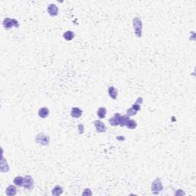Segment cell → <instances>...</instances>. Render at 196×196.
Returning a JSON list of instances; mask_svg holds the SVG:
<instances>
[{"mask_svg": "<svg viewBox=\"0 0 196 196\" xmlns=\"http://www.w3.org/2000/svg\"><path fill=\"white\" fill-rule=\"evenodd\" d=\"M75 37V32H72V31H67L63 34V38H64V40L68 41H71L74 39V38Z\"/></svg>", "mask_w": 196, "mask_h": 196, "instance_id": "cell-18", "label": "cell"}, {"mask_svg": "<svg viewBox=\"0 0 196 196\" xmlns=\"http://www.w3.org/2000/svg\"><path fill=\"white\" fill-rule=\"evenodd\" d=\"M137 113H138V112H137V111L135 110L134 109H133L132 107H130V108L126 110V115H128L129 117L137 115Z\"/></svg>", "mask_w": 196, "mask_h": 196, "instance_id": "cell-20", "label": "cell"}, {"mask_svg": "<svg viewBox=\"0 0 196 196\" xmlns=\"http://www.w3.org/2000/svg\"><path fill=\"white\" fill-rule=\"evenodd\" d=\"M119 113H115L113 117H112L111 118H110L108 120V123L110 124L111 126H119V124H118V117H119Z\"/></svg>", "mask_w": 196, "mask_h": 196, "instance_id": "cell-17", "label": "cell"}, {"mask_svg": "<svg viewBox=\"0 0 196 196\" xmlns=\"http://www.w3.org/2000/svg\"><path fill=\"white\" fill-rule=\"evenodd\" d=\"M13 183H14L15 186H19V187H23L24 177L21 176V175L15 177L14 179H13Z\"/></svg>", "mask_w": 196, "mask_h": 196, "instance_id": "cell-14", "label": "cell"}, {"mask_svg": "<svg viewBox=\"0 0 196 196\" xmlns=\"http://www.w3.org/2000/svg\"><path fill=\"white\" fill-rule=\"evenodd\" d=\"M163 190V185L159 178H156L151 185V192L153 194L158 195Z\"/></svg>", "mask_w": 196, "mask_h": 196, "instance_id": "cell-3", "label": "cell"}, {"mask_svg": "<svg viewBox=\"0 0 196 196\" xmlns=\"http://www.w3.org/2000/svg\"><path fill=\"white\" fill-rule=\"evenodd\" d=\"M82 195H92L91 190L90 189V188H85V189L84 190Z\"/></svg>", "mask_w": 196, "mask_h": 196, "instance_id": "cell-23", "label": "cell"}, {"mask_svg": "<svg viewBox=\"0 0 196 196\" xmlns=\"http://www.w3.org/2000/svg\"><path fill=\"white\" fill-rule=\"evenodd\" d=\"M107 113V108L104 107H100L97 109V117L99 119H104L106 117Z\"/></svg>", "mask_w": 196, "mask_h": 196, "instance_id": "cell-12", "label": "cell"}, {"mask_svg": "<svg viewBox=\"0 0 196 196\" xmlns=\"http://www.w3.org/2000/svg\"><path fill=\"white\" fill-rule=\"evenodd\" d=\"M2 26L5 29L9 30L12 28H19V22L15 19L12 18H5L2 21Z\"/></svg>", "mask_w": 196, "mask_h": 196, "instance_id": "cell-2", "label": "cell"}, {"mask_svg": "<svg viewBox=\"0 0 196 196\" xmlns=\"http://www.w3.org/2000/svg\"><path fill=\"white\" fill-rule=\"evenodd\" d=\"M38 114H39V117L41 119H45L48 117V116L49 115V110L48 107H41L38 111Z\"/></svg>", "mask_w": 196, "mask_h": 196, "instance_id": "cell-10", "label": "cell"}, {"mask_svg": "<svg viewBox=\"0 0 196 196\" xmlns=\"http://www.w3.org/2000/svg\"><path fill=\"white\" fill-rule=\"evenodd\" d=\"M9 170V165H8V162L6 159H5L4 156H2V162H1V171L2 173H8Z\"/></svg>", "mask_w": 196, "mask_h": 196, "instance_id": "cell-16", "label": "cell"}, {"mask_svg": "<svg viewBox=\"0 0 196 196\" xmlns=\"http://www.w3.org/2000/svg\"><path fill=\"white\" fill-rule=\"evenodd\" d=\"M47 12L48 13V15H51V17H55V16L58 15L59 9H58V7L55 4L52 3V4H50L48 6Z\"/></svg>", "mask_w": 196, "mask_h": 196, "instance_id": "cell-7", "label": "cell"}, {"mask_svg": "<svg viewBox=\"0 0 196 196\" xmlns=\"http://www.w3.org/2000/svg\"><path fill=\"white\" fill-rule=\"evenodd\" d=\"M35 143L41 146H48L50 143V137L44 133H39L35 137Z\"/></svg>", "mask_w": 196, "mask_h": 196, "instance_id": "cell-4", "label": "cell"}, {"mask_svg": "<svg viewBox=\"0 0 196 196\" xmlns=\"http://www.w3.org/2000/svg\"><path fill=\"white\" fill-rule=\"evenodd\" d=\"M64 192V190H63V188L60 186H56L53 188L52 189V192H51V194L54 196H58L61 195V194H63Z\"/></svg>", "mask_w": 196, "mask_h": 196, "instance_id": "cell-15", "label": "cell"}, {"mask_svg": "<svg viewBox=\"0 0 196 196\" xmlns=\"http://www.w3.org/2000/svg\"><path fill=\"white\" fill-rule=\"evenodd\" d=\"M16 186L10 185L6 188V194L9 196H13L17 194V188L15 187Z\"/></svg>", "mask_w": 196, "mask_h": 196, "instance_id": "cell-13", "label": "cell"}, {"mask_svg": "<svg viewBox=\"0 0 196 196\" xmlns=\"http://www.w3.org/2000/svg\"><path fill=\"white\" fill-rule=\"evenodd\" d=\"M143 97H139L137 98V101H136L135 103H136V104H139V105H141L142 104H143Z\"/></svg>", "mask_w": 196, "mask_h": 196, "instance_id": "cell-24", "label": "cell"}, {"mask_svg": "<svg viewBox=\"0 0 196 196\" xmlns=\"http://www.w3.org/2000/svg\"><path fill=\"white\" fill-rule=\"evenodd\" d=\"M108 95L109 97L111 98V99H113V100H117V98L118 96V90L117 89H116L114 87H109L108 88Z\"/></svg>", "mask_w": 196, "mask_h": 196, "instance_id": "cell-11", "label": "cell"}, {"mask_svg": "<svg viewBox=\"0 0 196 196\" xmlns=\"http://www.w3.org/2000/svg\"><path fill=\"white\" fill-rule=\"evenodd\" d=\"M23 188L26 190L32 191L34 188V179L31 175H26L24 177V183Z\"/></svg>", "mask_w": 196, "mask_h": 196, "instance_id": "cell-5", "label": "cell"}, {"mask_svg": "<svg viewBox=\"0 0 196 196\" xmlns=\"http://www.w3.org/2000/svg\"><path fill=\"white\" fill-rule=\"evenodd\" d=\"M83 113V110L79 108V107H72L71 110H70V116H71V117L75 118V119H78V118L82 117Z\"/></svg>", "mask_w": 196, "mask_h": 196, "instance_id": "cell-8", "label": "cell"}, {"mask_svg": "<svg viewBox=\"0 0 196 196\" xmlns=\"http://www.w3.org/2000/svg\"><path fill=\"white\" fill-rule=\"evenodd\" d=\"M130 119V117L128 115H121L119 113V117H118V124H119V126H126V124H127L128 120Z\"/></svg>", "mask_w": 196, "mask_h": 196, "instance_id": "cell-9", "label": "cell"}, {"mask_svg": "<svg viewBox=\"0 0 196 196\" xmlns=\"http://www.w3.org/2000/svg\"><path fill=\"white\" fill-rule=\"evenodd\" d=\"M117 139L119 141H123V140H124V139H125V137H117Z\"/></svg>", "mask_w": 196, "mask_h": 196, "instance_id": "cell-25", "label": "cell"}, {"mask_svg": "<svg viewBox=\"0 0 196 196\" xmlns=\"http://www.w3.org/2000/svg\"><path fill=\"white\" fill-rule=\"evenodd\" d=\"M126 127L130 129V130H135L137 127V123L136 120L133 119H130L128 120L127 124L126 125Z\"/></svg>", "mask_w": 196, "mask_h": 196, "instance_id": "cell-19", "label": "cell"}, {"mask_svg": "<svg viewBox=\"0 0 196 196\" xmlns=\"http://www.w3.org/2000/svg\"><path fill=\"white\" fill-rule=\"evenodd\" d=\"M133 27L134 30L135 35L139 39L143 36V21L140 18L134 17L133 19Z\"/></svg>", "mask_w": 196, "mask_h": 196, "instance_id": "cell-1", "label": "cell"}, {"mask_svg": "<svg viewBox=\"0 0 196 196\" xmlns=\"http://www.w3.org/2000/svg\"><path fill=\"white\" fill-rule=\"evenodd\" d=\"M77 130H78L79 134H83L84 132V127L83 124H79L77 126Z\"/></svg>", "mask_w": 196, "mask_h": 196, "instance_id": "cell-21", "label": "cell"}, {"mask_svg": "<svg viewBox=\"0 0 196 196\" xmlns=\"http://www.w3.org/2000/svg\"><path fill=\"white\" fill-rule=\"evenodd\" d=\"M94 125L95 126L97 133H105L107 132V128L104 123L101 120L97 119L94 122Z\"/></svg>", "mask_w": 196, "mask_h": 196, "instance_id": "cell-6", "label": "cell"}, {"mask_svg": "<svg viewBox=\"0 0 196 196\" xmlns=\"http://www.w3.org/2000/svg\"><path fill=\"white\" fill-rule=\"evenodd\" d=\"M131 107H132L133 109H134L135 110L137 111V112H139V111L141 110V105L138 104H136V103H134Z\"/></svg>", "mask_w": 196, "mask_h": 196, "instance_id": "cell-22", "label": "cell"}]
</instances>
